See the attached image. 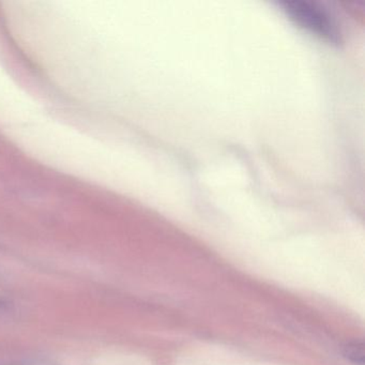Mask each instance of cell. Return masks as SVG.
Instances as JSON below:
<instances>
[{
    "label": "cell",
    "instance_id": "6da1fadb",
    "mask_svg": "<svg viewBox=\"0 0 365 365\" xmlns=\"http://www.w3.org/2000/svg\"><path fill=\"white\" fill-rule=\"evenodd\" d=\"M285 10L297 24L314 35L331 43L341 41V33L334 19L315 4L294 1L286 4Z\"/></svg>",
    "mask_w": 365,
    "mask_h": 365
},
{
    "label": "cell",
    "instance_id": "7a4b0ae2",
    "mask_svg": "<svg viewBox=\"0 0 365 365\" xmlns=\"http://www.w3.org/2000/svg\"><path fill=\"white\" fill-rule=\"evenodd\" d=\"M344 356L356 364L362 365L364 362V344L363 341H350L344 347Z\"/></svg>",
    "mask_w": 365,
    "mask_h": 365
}]
</instances>
